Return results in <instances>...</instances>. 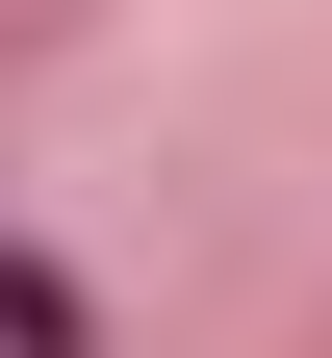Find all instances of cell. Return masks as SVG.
Returning <instances> with one entry per match:
<instances>
[{"label": "cell", "mask_w": 332, "mask_h": 358, "mask_svg": "<svg viewBox=\"0 0 332 358\" xmlns=\"http://www.w3.org/2000/svg\"><path fill=\"white\" fill-rule=\"evenodd\" d=\"M0 358H103V333H77V282H52V256H0Z\"/></svg>", "instance_id": "1"}]
</instances>
